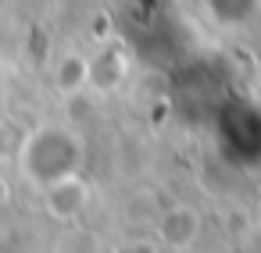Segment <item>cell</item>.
<instances>
[{
    "instance_id": "6da1fadb",
    "label": "cell",
    "mask_w": 261,
    "mask_h": 253,
    "mask_svg": "<svg viewBox=\"0 0 261 253\" xmlns=\"http://www.w3.org/2000/svg\"><path fill=\"white\" fill-rule=\"evenodd\" d=\"M79 153H83V143H79L75 132H68L61 125H43L33 136L22 139V146H18V168L36 185H50V182H58L65 175H75Z\"/></svg>"
},
{
    "instance_id": "7a4b0ae2",
    "label": "cell",
    "mask_w": 261,
    "mask_h": 253,
    "mask_svg": "<svg viewBox=\"0 0 261 253\" xmlns=\"http://www.w3.org/2000/svg\"><path fill=\"white\" fill-rule=\"evenodd\" d=\"M86 203H90V185L79 178V171L75 175H65V178H58L50 185H43V207L58 221L79 217L86 210Z\"/></svg>"
},
{
    "instance_id": "3957f363",
    "label": "cell",
    "mask_w": 261,
    "mask_h": 253,
    "mask_svg": "<svg viewBox=\"0 0 261 253\" xmlns=\"http://www.w3.org/2000/svg\"><path fill=\"white\" fill-rule=\"evenodd\" d=\"M129 79V54L122 47H104L97 57H90V82L86 89L97 93H115Z\"/></svg>"
},
{
    "instance_id": "277c9868",
    "label": "cell",
    "mask_w": 261,
    "mask_h": 253,
    "mask_svg": "<svg viewBox=\"0 0 261 253\" xmlns=\"http://www.w3.org/2000/svg\"><path fill=\"white\" fill-rule=\"evenodd\" d=\"M158 235H161V242L165 246H172V249H186V246H193L197 242V235H200V214L193 210V207H172V210H165L161 214V221H158Z\"/></svg>"
},
{
    "instance_id": "5b68a950",
    "label": "cell",
    "mask_w": 261,
    "mask_h": 253,
    "mask_svg": "<svg viewBox=\"0 0 261 253\" xmlns=\"http://www.w3.org/2000/svg\"><path fill=\"white\" fill-rule=\"evenodd\" d=\"M90 82V57L83 54H65L58 65H54V89L61 97H75L83 93Z\"/></svg>"
},
{
    "instance_id": "8992f818",
    "label": "cell",
    "mask_w": 261,
    "mask_h": 253,
    "mask_svg": "<svg viewBox=\"0 0 261 253\" xmlns=\"http://www.w3.org/2000/svg\"><path fill=\"white\" fill-rule=\"evenodd\" d=\"M8 196H11V189H8V178H4V175H0V207H4V203H8Z\"/></svg>"
}]
</instances>
